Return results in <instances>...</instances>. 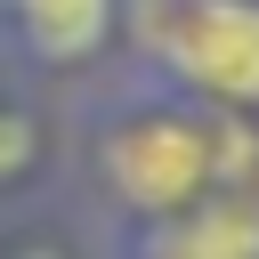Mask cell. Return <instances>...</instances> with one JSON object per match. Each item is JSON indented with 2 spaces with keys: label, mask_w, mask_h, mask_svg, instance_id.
Instances as JSON below:
<instances>
[{
  "label": "cell",
  "mask_w": 259,
  "mask_h": 259,
  "mask_svg": "<svg viewBox=\"0 0 259 259\" xmlns=\"http://www.w3.org/2000/svg\"><path fill=\"white\" fill-rule=\"evenodd\" d=\"M24 154H32V130H24V121H8V113H0V178H8V170H16V162H24Z\"/></svg>",
  "instance_id": "obj_6"
},
{
  "label": "cell",
  "mask_w": 259,
  "mask_h": 259,
  "mask_svg": "<svg viewBox=\"0 0 259 259\" xmlns=\"http://www.w3.org/2000/svg\"><path fill=\"white\" fill-rule=\"evenodd\" d=\"M154 49L186 81H202L210 97H235V105L259 97V0H194V8H170V16H154Z\"/></svg>",
  "instance_id": "obj_1"
},
{
  "label": "cell",
  "mask_w": 259,
  "mask_h": 259,
  "mask_svg": "<svg viewBox=\"0 0 259 259\" xmlns=\"http://www.w3.org/2000/svg\"><path fill=\"white\" fill-rule=\"evenodd\" d=\"M16 16L40 57H89L113 24V0H16Z\"/></svg>",
  "instance_id": "obj_3"
},
{
  "label": "cell",
  "mask_w": 259,
  "mask_h": 259,
  "mask_svg": "<svg viewBox=\"0 0 259 259\" xmlns=\"http://www.w3.org/2000/svg\"><path fill=\"white\" fill-rule=\"evenodd\" d=\"M105 170H113V186H121L138 210H186L194 186L210 178V138H202L194 121L146 113V121H130V130H113Z\"/></svg>",
  "instance_id": "obj_2"
},
{
  "label": "cell",
  "mask_w": 259,
  "mask_h": 259,
  "mask_svg": "<svg viewBox=\"0 0 259 259\" xmlns=\"http://www.w3.org/2000/svg\"><path fill=\"white\" fill-rule=\"evenodd\" d=\"M24 259H57V251H24Z\"/></svg>",
  "instance_id": "obj_7"
},
{
  "label": "cell",
  "mask_w": 259,
  "mask_h": 259,
  "mask_svg": "<svg viewBox=\"0 0 259 259\" xmlns=\"http://www.w3.org/2000/svg\"><path fill=\"white\" fill-rule=\"evenodd\" d=\"M154 259H259V210L219 202V210H202V219L170 227Z\"/></svg>",
  "instance_id": "obj_4"
},
{
  "label": "cell",
  "mask_w": 259,
  "mask_h": 259,
  "mask_svg": "<svg viewBox=\"0 0 259 259\" xmlns=\"http://www.w3.org/2000/svg\"><path fill=\"white\" fill-rule=\"evenodd\" d=\"M210 178L227 186V202L259 210V138H251V130H227V138L210 146Z\"/></svg>",
  "instance_id": "obj_5"
}]
</instances>
